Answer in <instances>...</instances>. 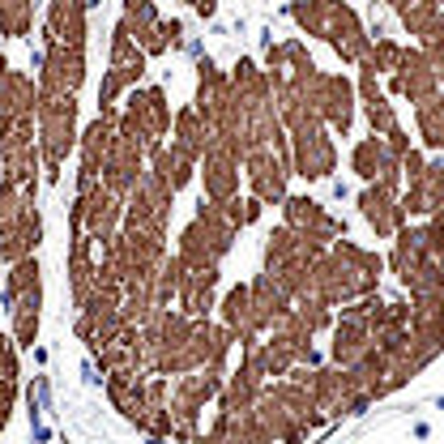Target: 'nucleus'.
Segmentation results:
<instances>
[{"label": "nucleus", "mask_w": 444, "mask_h": 444, "mask_svg": "<svg viewBox=\"0 0 444 444\" xmlns=\"http://www.w3.org/2000/svg\"><path fill=\"white\" fill-rule=\"evenodd\" d=\"M235 235H239V231L227 222L222 205L201 201V205H196V214H192V222L180 231V243H176L180 269H218L222 257L231 252Z\"/></svg>", "instance_id": "nucleus-7"}, {"label": "nucleus", "mask_w": 444, "mask_h": 444, "mask_svg": "<svg viewBox=\"0 0 444 444\" xmlns=\"http://www.w3.org/2000/svg\"><path fill=\"white\" fill-rule=\"evenodd\" d=\"M329 243H316V239H308V235H299V231H290L286 222L282 227H274L269 231V239H265V269L261 274H269L274 278L290 299L304 290V278H308V269H312V261L325 252Z\"/></svg>", "instance_id": "nucleus-8"}, {"label": "nucleus", "mask_w": 444, "mask_h": 444, "mask_svg": "<svg viewBox=\"0 0 444 444\" xmlns=\"http://www.w3.org/2000/svg\"><path fill=\"white\" fill-rule=\"evenodd\" d=\"M393 94L410 98V103H423V98L440 94V64H432L418 47H402L398 64H393V82H389Z\"/></svg>", "instance_id": "nucleus-21"}, {"label": "nucleus", "mask_w": 444, "mask_h": 444, "mask_svg": "<svg viewBox=\"0 0 444 444\" xmlns=\"http://www.w3.org/2000/svg\"><path fill=\"white\" fill-rule=\"evenodd\" d=\"M86 0H52L47 43L39 56V90L77 94L86 82Z\"/></svg>", "instance_id": "nucleus-2"}, {"label": "nucleus", "mask_w": 444, "mask_h": 444, "mask_svg": "<svg viewBox=\"0 0 444 444\" xmlns=\"http://www.w3.org/2000/svg\"><path fill=\"white\" fill-rule=\"evenodd\" d=\"M115 129L129 133V137H137L145 150L163 145V137L171 133V103H167L163 86H150V90H137V86H133L124 111H120V120H115Z\"/></svg>", "instance_id": "nucleus-11"}, {"label": "nucleus", "mask_w": 444, "mask_h": 444, "mask_svg": "<svg viewBox=\"0 0 444 444\" xmlns=\"http://www.w3.org/2000/svg\"><path fill=\"white\" fill-rule=\"evenodd\" d=\"M120 218H124V196L107 192L103 184H90L86 192H77L73 196V210H68V222H77V227L90 235L94 248H103V243L115 239Z\"/></svg>", "instance_id": "nucleus-13"}, {"label": "nucleus", "mask_w": 444, "mask_h": 444, "mask_svg": "<svg viewBox=\"0 0 444 444\" xmlns=\"http://www.w3.org/2000/svg\"><path fill=\"white\" fill-rule=\"evenodd\" d=\"M398 192H402V180H372L363 192H359V214L363 222L376 231V239H393V231L410 222L398 205Z\"/></svg>", "instance_id": "nucleus-18"}, {"label": "nucleus", "mask_w": 444, "mask_h": 444, "mask_svg": "<svg viewBox=\"0 0 444 444\" xmlns=\"http://www.w3.org/2000/svg\"><path fill=\"white\" fill-rule=\"evenodd\" d=\"M286 17L304 35L325 39L346 64H359V56L367 52V43H372V35L363 30L359 13L346 0H295V5H286Z\"/></svg>", "instance_id": "nucleus-4"}, {"label": "nucleus", "mask_w": 444, "mask_h": 444, "mask_svg": "<svg viewBox=\"0 0 444 444\" xmlns=\"http://www.w3.org/2000/svg\"><path fill=\"white\" fill-rule=\"evenodd\" d=\"M0 68H9V64H5V56H0Z\"/></svg>", "instance_id": "nucleus-32"}, {"label": "nucleus", "mask_w": 444, "mask_h": 444, "mask_svg": "<svg viewBox=\"0 0 444 444\" xmlns=\"http://www.w3.org/2000/svg\"><path fill=\"white\" fill-rule=\"evenodd\" d=\"M115 107H98V115L90 120V129L77 137L82 145V167H77V192H86L90 184H98V171H103V158L111 150V137H115Z\"/></svg>", "instance_id": "nucleus-22"}, {"label": "nucleus", "mask_w": 444, "mask_h": 444, "mask_svg": "<svg viewBox=\"0 0 444 444\" xmlns=\"http://www.w3.org/2000/svg\"><path fill=\"white\" fill-rule=\"evenodd\" d=\"M351 167L363 184L372 180H402V158L385 145V137H363L351 154Z\"/></svg>", "instance_id": "nucleus-24"}, {"label": "nucleus", "mask_w": 444, "mask_h": 444, "mask_svg": "<svg viewBox=\"0 0 444 444\" xmlns=\"http://www.w3.org/2000/svg\"><path fill=\"white\" fill-rule=\"evenodd\" d=\"M376 286H380V257L342 235L312 261L308 278H304V290L295 295V299H312V304L333 312V308L351 304V299L372 295Z\"/></svg>", "instance_id": "nucleus-1"}, {"label": "nucleus", "mask_w": 444, "mask_h": 444, "mask_svg": "<svg viewBox=\"0 0 444 444\" xmlns=\"http://www.w3.org/2000/svg\"><path fill=\"white\" fill-rule=\"evenodd\" d=\"M282 218H286L290 231H299V235H308L316 243H333V239L346 235V222L333 218L320 201H312V196H290L286 192L282 196Z\"/></svg>", "instance_id": "nucleus-20"}, {"label": "nucleus", "mask_w": 444, "mask_h": 444, "mask_svg": "<svg viewBox=\"0 0 444 444\" xmlns=\"http://www.w3.org/2000/svg\"><path fill=\"white\" fill-rule=\"evenodd\" d=\"M393 274L410 290V299H440L444 295V214H427L423 222H402L393 231Z\"/></svg>", "instance_id": "nucleus-3"}, {"label": "nucleus", "mask_w": 444, "mask_h": 444, "mask_svg": "<svg viewBox=\"0 0 444 444\" xmlns=\"http://www.w3.org/2000/svg\"><path fill=\"white\" fill-rule=\"evenodd\" d=\"M5 308L13 316V346H35L39 342V316H43V278L39 261L21 257L5 274Z\"/></svg>", "instance_id": "nucleus-9"}, {"label": "nucleus", "mask_w": 444, "mask_h": 444, "mask_svg": "<svg viewBox=\"0 0 444 444\" xmlns=\"http://www.w3.org/2000/svg\"><path fill=\"white\" fill-rule=\"evenodd\" d=\"M188 5H192V9H196V13H201V17H205V21H210V17H214V13H218V0H188Z\"/></svg>", "instance_id": "nucleus-30"}, {"label": "nucleus", "mask_w": 444, "mask_h": 444, "mask_svg": "<svg viewBox=\"0 0 444 444\" xmlns=\"http://www.w3.org/2000/svg\"><path fill=\"white\" fill-rule=\"evenodd\" d=\"M389 5H393V9H406V5H410V0H389Z\"/></svg>", "instance_id": "nucleus-31"}, {"label": "nucleus", "mask_w": 444, "mask_h": 444, "mask_svg": "<svg viewBox=\"0 0 444 444\" xmlns=\"http://www.w3.org/2000/svg\"><path fill=\"white\" fill-rule=\"evenodd\" d=\"M196 167H205L201 171V180H205V196H201V201L222 205V201H231V196L239 192V150H235V145L214 137Z\"/></svg>", "instance_id": "nucleus-19"}, {"label": "nucleus", "mask_w": 444, "mask_h": 444, "mask_svg": "<svg viewBox=\"0 0 444 444\" xmlns=\"http://www.w3.org/2000/svg\"><path fill=\"white\" fill-rule=\"evenodd\" d=\"M141 171H145V145H141L137 137H129V133L115 129L111 150H107V158H103V171H98V184H103L107 192H115V196H129L133 184L141 180Z\"/></svg>", "instance_id": "nucleus-16"}, {"label": "nucleus", "mask_w": 444, "mask_h": 444, "mask_svg": "<svg viewBox=\"0 0 444 444\" xmlns=\"http://www.w3.org/2000/svg\"><path fill=\"white\" fill-rule=\"evenodd\" d=\"M243 176H248V192L261 205H282L286 196V180H290V154H278L274 145H257L239 158Z\"/></svg>", "instance_id": "nucleus-14"}, {"label": "nucleus", "mask_w": 444, "mask_h": 444, "mask_svg": "<svg viewBox=\"0 0 444 444\" xmlns=\"http://www.w3.org/2000/svg\"><path fill=\"white\" fill-rule=\"evenodd\" d=\"M414 120H418V137H423V145L436 154L444 145V98L432 94V98H423V103H414Z\"/></svg>", "instance_id": "nucleus-29"}, {"label": "nucleus", "mask_w": 444, "mask_h": 444, "mask_svg": "<svg viewBox=\"0 0 444 444\" xmlns=\"http://www.w3.org/2000/svg\"><path fill=\"white\" fill-rule=\"evenodd\" d=\"M158 9L154 0H124V13H120V26L145 56H163V43H158Z\"/></svg>", "instance_id": "nucleus-25"}, {"label": "nucleus", "mask_w": 444, "mask_h": 444, "mask_svg": "<svg viewBox=\"0 0 444 444\" xmlns=\"http://www.w3.org/2000/svg\"><path fill=\"white\" fill-rule=\"evenodd\" d=\"M286 145H290V176H304L308 184L312 180H329L337 171V145L325 129V120H295V124H286Z\"/></svg>", "instance_id": "nucleus-10"}, {"label": "nucleus", "mask_w": 444, "mask_h": 444, "mask_svg": "<svg viewBox=\"0 0 444 444\" xmlns=\"http://www.w3.org/2000/svg\"><path fill=\"white\" fill-rule=\"evenodd\" d=\"M39 188H21L0 176V261L13 265L21 257H35L43 239V218H39Z\"/></svg>", "instance_id": "nucleus-6"}, {"label": "nucleus", "mask_w": 444, "mask_h": 444, "mask_svg": "<svg viewBox=\"0 0 444 444\" xmlns=\"http://www.w3.org/2000/svg\"><path fill=\"white\" fill-rule=\"evenodd\" d=\"M398 205L406 218H427L444 205V163L427 158L418 167V176L406 180V192H398Z\"/></svg>", "instance_id": "nucleus-23"}, {"label": "nucleus", "mask_w": 444, "mask_h": 444, "mask_svg": "<svg viewBox=\"0 0 444 444\" xmlns=\"http://www.w3.org/2000/svg\"><path fill=\"white\" fill-rule=\"evenodd\" d=\"M402 26L423 43L418 52H423L432 64H444L440 60V0H410L402 9Z\"/></svg>", "instance_id": "nucleus-26"}, {"label": "nucleus", "mask_w": 444, "mask_h": 444, "mask_svg": "<svg viewBox=\"0 0 444 444\" xmlns=\"http://www.w3.org/2000/svg\"><path fill=\"white\" fill-rule=\"evenodd\" d=\"M205 145H210V133H205L201 115H196L192 107H184V111L171 115V150H180L188 163H201Z\"/></svg>", "instance_id": "nucleus-28"}, {"label": "nucleus", "mask_w": 444, "mask_h": 444, "mask_svg": "<svg viewBox=\"0 0 444 444\" xmlns=\"http://www.w3.org/2000/svg\"><path fill=\"white\" fill-rule=\"evenodd\" d=\"M376 295V290H372ZM372 295H363V299H351L342 308V316L333 320V346H329V363L333 367H351L359 363L367 351H372V329H367V308H372Z\"/></svg>", "instance_id": "nucleus-15"}, {"label": "nucleus", "mask_w": 444, "mask_h": 444, "mask_svg": "<svg viewBox=\"0 0 444 444\" xmlns=\"http://www.w3.org/2000/svg\"><path fill=\"white\" fill-rule=\"evenodd\" d=\"M35 145H39V163L47 184H60V167L68 158V150L77 145V94L64 90H39L35 103Z\"/></svg>", "instance_id": "nucleus-5"}, {"label": "nucleus", "mask_w": 444, "mask_h": 444, "mask_svg": "<svg viewBox=\"0 0 444 444\" xmlns=\"http://www.w3.org/2000/svg\"><path fill=\"white\" fill-rule=\"evenodd\" d=\"M363 68V64H359ZM359 98H363V111H367V124H372V137H389V133H398V111H393V103L380 94L376 86V73L372 68H363L359 73Z\"/></svg>", "instance_id": "nucleus-27"}, {"label": "nucleus", "mask_w": 444, "mask_h": 444, "mask_svg": "<svg viewBox=\"0 0 444 444\" xmlns=\"http://www.w3.org/2000/svg\"><path fill=\"white\" fill-rule=\"evenodd\" d=\"M304 90H308V103L316 107V115L325 120V129L346 137L351 124H355V86L342 77V73H320L312 68L304 77Z\"/></svg>", "instance_id": "nucleus-12"}, {"label": "nucleus", "mask_w": 444, "mask_h": 444, "mask_svg": "<svg viewBox=\"0 0 444 444\" xmlns=\"http://www.w3.org/2000/svg\"><path fill=\"white\" fill-rule=\"evenodd\" d=\"M141 73H145V52L124 30H115L111 35V68L103 73V86H98V107H115V98L129 86H137Z\"/></svg>", "instance_id": "nucleus-17"}]
</instances>
